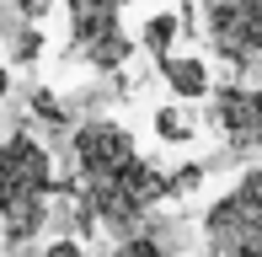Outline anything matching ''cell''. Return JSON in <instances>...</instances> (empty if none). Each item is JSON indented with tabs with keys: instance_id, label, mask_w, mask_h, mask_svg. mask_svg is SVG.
<instances>
[{
	"instance_id": "13",
	"label": "cell",
	"mask_w": 262,
	"mask_h": 257,
	"mask_svg": "<svg viewBox=\"0 0 262 257\" xmlns=\"http://www.w3.org/2000/svg\"><path fill=\"white\" fill-rule=\"evenodd\" d=\"M16 6H21V16H32V22H38V16H49V6H54V0H16Z\"/></svg>"
},
{
	"instance_id": "4",
	"label": "cell",
	"mask_w": 262,
	"mask_h": 257,
	"mask_svg": "<svg viewBox=\"0 0 262 257\" xmlns=\"http://www.w3.org/2000/svg\"><path fill=\"white\" fill-rule=\"evenodd\" d=\"M128 0H70V49L97 70H123L134 38L123 32Z\"/></svg>"
},
{
	"instance_id": "1",
	"label": "cell",
	"mask_w": 262,
	"mask_h": 257,
	"mask_svg": "<svg viewBox=\"0 0 262 257\" xmlns=\"http://www.w3.org/2000/svg\"><path fill=\"white\" fill-rule=\"evenodd\" d=\"M75 172L86 182V204L97 209V220H107L118 230L134 225L139 215H150L177 188V177H161L139 156L134 134L107 118H91L86 128H75Z\"/></svg>"
},
{
	"instance_id": "14",
	"label": "cell",
	"mask_w": 262,
	"mask_h": 257,
	"mask_svg": "<svg viewBox=\"0 0 262 257\" xmlns=\"http://www.w3.org/2000/svg\"><path fill=\"white\" fill-rule=\"evenodd\" d=\"M6 91H11V75H6V65H0V102H6Z\"/></svg>"
},
{
	"instance_id": "6",
	"label": "cell",
	"mask_w": 262,
	"mask_h": 257,
	"mask_svg": "<svg viewBox=\"0 0 262 257\" xmlns=\"http://www.w3.org/2000/svg\"><path fill=\"white\" fill-rule=\"evenodd\" d=\"M214 123L230 145L257 150L262 145V91L257 86H225L214 97Z\"/></svg>"
},
{
	"instance_id": "2",
	"label": "cell",
	"mask_w": 262,
	"mask_h": 257,
	"mask_svg": "<svg viewBox=\"0 0 262 257\" xmlns=\"http://www.w3.org/2000/svg\"><path fill=\"white\" fill-rule=\"evenodd\" d=\"M54 161L32 134H11L0 145V225L11 241H32L49 225Z\"/></svg>"
},
{
	"instance_id": "12",
	"label": "cell",
	"mask_w": 262,
	"mask_h": 257,
	"mask_svg": "<svg viewBox=\"0 0 262 257\" xmlns=\"http://www.w3.org/2000/svg\"><path fill=\"white\" fill-rule=\"evenodd\" d=\"M43 257H86L75 247V241H54V247H43Z\"/></svg>"
},
{
	"instance_id": "3",
	"label": "cell",
	"mask_w": 262,
	"mask_h": 257,
	"mask_svg": "<svg viewBox=\"0 0 262 257\" xmlns=\"http://www.w3.org/2000/svg\"><path fill=\"white\" fill-rule=\"evenodd\" d=\"M204 236L209 257H262V166L209 204Z\"/></svg>"
},
{
	"instance_id": "10",
	"label": "cell",
	"mask_w": 262,
	"mask_h": 257,
	"mask_svg": "<svg viewBox=\"0 0 262 257\" xmlns=\"http://www.w3.org/2000/svg\"><path fill=\"white\" fill-rule=\"evenodd\" d=\"M113 257H166V252H161L150 236H128V241H123V247H118Z\"/></svg>"
},
{
	"instance_id": "8",
	"label": "cell",
	"mask_w": 262,
	"mask_h": 257,
	"mask_svg": "<svg viewBox=\"0 0 262 257\" xmlns=\"http://www.w3.org/2000/svg\"><path fill=\"white\" fill-rule=\"evenodd\" d=\"M177 32H182V22H177V16H150V22H145V49L156 54V59H171Z\"/></svg>"
},
{
	"instance_id": "9",
	"label": "cell",
	"mask_w": 262,
	"mask_h": 257,
	"mask_svg": "<svg viewBox=\"0 0 262 257\" xmlns=\"http://www.w3.org/2000/svg\"><path fill=\"white\" fill-rule=\"evenodd\" d=\"M156 128H161V139H177V145H187V139L198 134L193 113H187V108H177V102H171V108H161V113H156Z\"/></svg>"
},
{
	"instance_id": "7",
	"label": "cell",
	"mask_w": 262,
	"mask_h": 257,
	"mask_svg": "<svg viewBox=\"0 0 262 257\" xmlns=\"http://www.w3.org/2000/svg\"><path fill=\"white\" fill-rule=\"evenodd\" d=\"M161 75H166V86L177 91V97H209V70L204 59H161Z\"/></svg>"
},
{
	"instance_id": "5",
	"label": "cell",
	"mask_w": 262,
	"mask_h": 257,
	"mask_svg": "<svg viewBox=\"0 0 262 257\" xmlns=\"http://www.w3.org/2000/svg\"><path fill=\"white\" fill-rule=\"evenodd\" d=\"M209 27L235 59H262V0H209Z\"/></svg>"
},
{
	"instance_id": "11",
	"label": "cell",
	"mask_w": 262,
	"mask_h": 257,
	"mask_svg": "<svg viewBox=\"0 0 262 257\" xmlns=\"http://www.w3.org/2000/svg\"><path fill=\"white\" fill-rule=\"evenodd\" d=\"M38 27H16V32H11V49H16V59H32V54H38Z\"/></svg>"
}]
</instances>
